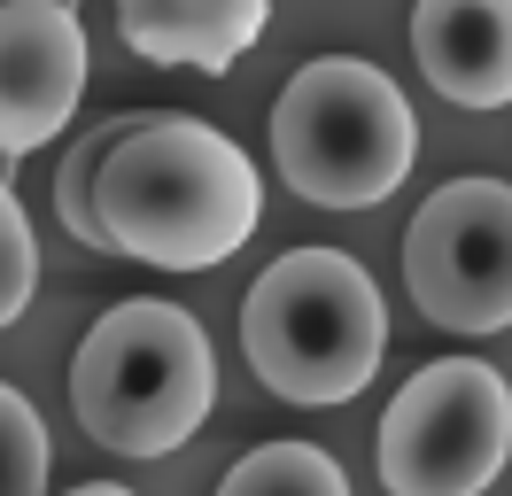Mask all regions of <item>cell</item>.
Masks as SVG:
<instances>
[{
	"instance_id": "obj_1",
	"label": "cell",
	"mask_w": 512,
	"mask_h": 496,
	"mask_svg": "<svg viewBox=\"0 0 512 496\" xmlns=\"http://www.w3.org/2000/svg\"><path fill=\"white\" fill-rule=\"evenodd\" d=\"M101 225L109 256H140L156 272H210L256 233L264 186L225 132L187 109H148L132 140L101 163Z\"/></svg>"
},
{
	"instance_id": "obj_2",
	"label": "cell",
	"mask_w": 512,
	"mask_h": 496,
	"mask_svg": "<svg viewBox=\"0 0 512 496\" xmlns=\"http://www.w3.org/2000/svg\"><path fill=\"white\" fill-rule=\"evenodd\" d=\"M218 403V357L202 318L163 295L109 303L70 357V411L86 442L117 458H171L187 450Z\"/></svg>"
},
{
	"instance_id": "obj_3",
	"label": "cell",
	"mask_w": 512,
	"mask_h": 496,
	"mask_svg": "<svg viewBox=\"0 0 512 496\" xmlns=\"http://www.w3.org/2000/svg\"><path fill=\"white\" fill-rule=\"evenodd\" d=\"M249 372L288 403H350L381 372L388 310L350 248H288L241 295Z\"/></svg>"
},
{
	"instance_id": "obj_4",
	"label": "cell",
	"mask_w": 512,
	"mask_h": 496,
	"mask_svg": "<svg viewBox=\"0 0 512 496\" xmlns=\"http://www.w3.org/2000/svg\"><path fill=\"white\" fill-rule=\"evenodd\" d=\"M419 155L404 86L365 55H311L272 101V171L311 210H373Z\"/></svg>"
},
{
	"instance_id": "obj_5",
	"label": "cell",
	"mask_w": 512,
	"mask_h": 496,
	"mask_svg": "<svg viewBox=\"0 0 512 496\" xmlns=\"http://www.w3.org/2000/svg\"><path fill=\"white\" fill-rule=\"evenodd\" d=\"M512 458V380L481 357L419 365L381 411L373 465L388 496H481Z\"/></svg>"
},
{
	"instance_id": "obj_6",
	"label": "cell",
	"mask_w": 512,
	"mask_h": 496,
	"mask_svg": "<svg viewBox=\"0 0 512 496\" xmlns=\"http://www.w3.org/2000/svg\"><path fill=\"white\" fill-rule=\"evenodd\" d=\"M404 287L443 334H505L512 326V186L450 179L404 225Z\"/></svg>"
},
{
	"instance_id": "obj_7",
	"label": "cell",
	"mask_w": 512,
	"mask_h": 496,
	"mask_svg": "<svg viewBox=\"0 0 512 496\" xmlns=\"http://www.w3.org/2000/svg\"><path fill=\"white\" fill-rule=\"evenodd\" d=\"M86 24L70 0H0V163L47 148L86 101Z\"/></svg>"
},
{
	"instance_id": "obj_8",
	"label": "cell",
	"mask_w": 512,
	"mask_h": 496,
	"mask_svg": "<svg viewBox=\"0 0 512 496\" xmlns=\"http://www.w3.org/2000/svg\"><path fill=\"white\" fill-rule=\"evenodd\" d=\"M412 62L458 109L512 101V0H412Z\"/></svg>"
},
{
	"instance_id": "obj_9",
	"label": "cell",
	"mask_w": 512,
	"mask_h": 496,
	"mask_svg": "<svg viewBox=\"0 0 512 496\" xmlns=\"http://www.w3.org/2000/svg\"><path fill=\"white\" fill-rule=\"evenodd\" d=\"M272 0H117V31L140 62L163 70H233L256 47Z\"/></svg>"
},
{
	"instance_id": "obj_10",
	"label": "cell",
	"mask_w": 512,
	"mask_h": 496,
	"mask_svg": "<svg viewBox=\"0 0 512 496\" xmlns=\"http://www.w3.org/2000/svg\"><path fill=\"white\" fill-rule=\"evenodd\" d=\"M140 117H148V109H117V117L86 124V140H78V148L63 155V171H55V210H63L70 241H86V248H109V225H101V202H94V186H101V163L117 155V140H132V132H140Z\"/></svg>"
},
{
	"instance_id": "obj_11",
	"label": "cell",
	"mask_w": 512,
	"mask_h": 496,
	"mask_svg": "<svg viewBox=\"0 0 512 496\" xmlns=\"http://www.w3.org/2000/svg\"><path fill=\"white\" fill-rule=\"evenodd\" d=\"M218 496H350V481L319 442H256L249 458H233Z\"/></svg>"
},
{
	"instance_id": "obj_12",
	"label": "cell",
	"mask_w": 512,
	"mask_h": 496,
	"mask_svg": "<svg viewBox=\"0 0 512 496\" xmlns=\"http://www.w3.org/2000/svg\"><path fill=\"white\" fill-rule=\"evenodd\" d=\"M0 496H47V427L0 380Z\"/></svg>"
},
{
	"instance_id": "obj_13",
	"label": "cell",
	"mask_w": 512,
	"mask_h": 496,
	"mask_svg": "<svg viewBox=\"0 0 512 496\" xmlns=\"http://www.w3.org/2000/svg\"><path fill=\"white\" fill-rule=\"evenodd\" d=\"M32 287H39V241L32 217H24V194L0 171V326H16L32 310Z\"/></svg>"
},
{
	"instance_id": "obj_14",
	"label": "cell",
	"mask_w": 512,
	"mask_h": 496,
	"mask_svg": "<svg viewBox=\"0 0 512 496\" xmlns=\"http://www.w3.org/2000/svg\"><path fill=\"white\" fill-rule=\"evenodd\" d=\"M70 496H132V489H117V481H78Z\"/></svg>"
},
{
	"instance_id": "obj_15",
	"label": "cell",
	"mask_w": 512,
	"mask_h": 496,
	"mask_svg": "<svg viewBox=\"0 0 512 496\" xmlns=\"http://www.w3.org/2000/svg\"><path fill=\"white\" fill-rule=\"evenodd\" d=\"M70 8H78V0H70Z\"/></svg>"
}]
</instances>
